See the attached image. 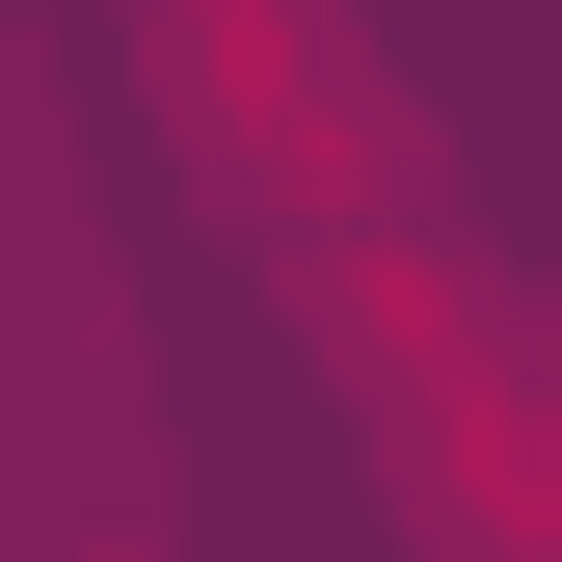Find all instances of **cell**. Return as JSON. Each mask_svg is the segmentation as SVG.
Instances as JSON below:
<instances>
[{
  "instance_id": "cell-1",
  "label": "cell",
  "mask_w": 562,
  "mask_h": 562,
  "mask_svg": "<svg viewBox=\"0 0 562 562\" xmlns=\"http://www.w3.org/2000/svg\"><path fill=\"white\" fill-rule=\"evenodd\" d=\"M322 322H348V402H375L429 562H562V348L456 241H322Z\"/></svg>"
},
{
  "instance_id": "cell-2",
  "label": "cell",
  "mask_w": 562,
  "mask_h": 562,
  "mask_svg": "<svg viewBox=\"0 0 562 562\" xmlns=\"http://www.w3.org/2000/svg\"><path fill=\"white\" fill-rule=\"evenodd\" d=\"M134 27H161V108L215 134V188H268V215H322V241H375L402 108L348 81V27H322V0H134Z\"/></svg>"
}]
</instances>
